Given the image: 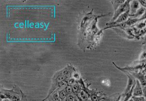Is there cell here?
<instances>
[{
	"label": "cell",
	"mask_w": 146,
	"mask_h": 101,
	"mask_svg": "<svg viewBox=\"0 0 146 101\" xmlns=\"http://www.w3.org/2000/svg\"><path fill=\"white\" fill-rule=\"evenodd\" d=\"M72 88H73V92L76 93L78 90V85L77 83H75L74 85L72 86Z\"/></svg>",
	"instance_id": "12"
},
{
	"label": "cell",
	"mask_w": 146,
	"mask_h": 101,
	"mask_svg": "<svg viewBox=\"0 0 146 101\" xmlns=\"http://www.w3.org/2000/svg\"><path fill=\"white\" fill-rule=\"evenodd\" d=\"M66 101H75V99L72 95H69L67 97Z\"/></svg>",
	"instance_id": "13"
},
{
	"label": "cell",
	"mask_w": 146,
	"mask_h": 101,
	"mask_svg": "<svg viewBox=\"0 0 146 101\" xmlns=\"http://www.w3.org/2000/svg\"><path fill=\"white\" fill-rule=\"evenodd\" d=\"M133 101V100L132 99V98H131V99H130L128 101Z\"/></svg>",
	"instance_id": "18"
},
{
	"label": "cell",
	"mask_w": 146,
	"mask_h": 101,
	"mask_svg": "<svg viewBox=\"0 0 146 101\" xmlns=\"http://www.w3.org/2000/svg\"><path fill=\"white\" fill-rule=\"evenodd\" d=\"M67 86H68V83L66 81H62L58 84V86H59V88L62 89L65 88L67 87Z\"/></svg>",
	"instance_id": "8"
},
{
	"label": "cell",
	"mask_w": 146,
	"mask_h": 101,
	"mask_svg": "<svg viewBox=\"0 0 146 101\" xmlns=\"http://www.w3.org/2000/svg\"><path fill=\"white\" fill-rule=\"evenodd\" d=\"M145 101H146V98H145Z\"/></svg>",
	"instance_id": "20"
},
{
	"label": "cell",
	"mask_w": 146,
	"mask_h": 101,
	"mask_svg": "<svg viewBox=\"0 0 146 101\" xmlns=\"http://www.w3.org/2000/svg\"><path fill=\"white\" fill-rule=\"evenodd\" d=\"M65 91L66 92L67 94H68L69 95L71 94L73 92V88L71 86H67V87L65 88Z\"/></svg>",
	"instance_id": "9"
},
{
	"label": "cell",
	"mask_w": 146,
	"mask_h": 101,
	"mask_svg": "<svg viewBox=\"0 0 146 101\" xmlns=\"http://www.w3.org/2000/svg\"><path fill=\"white\" fill-rule=\"evenodd\" d=\"M80 96H81V98H82L83 100H86V99H87V97L86 96V94L83 91H81Z\"/></svg>",
	"instance_id": "15"
},
{
	"label": "cell",
	"mask_w": 146,
	"mask_h": 101,
	"mask_svg": "<svg viewBox=\"0 0 146 101\" xmlns=\"http://www.w3.org/2000/svg\"><path fill=\"white\" fill-rule=\"evenodd\" d=\"M132 99L133 101H145V97L143 96H133L132 97Z\"/></svg>",
	"instance_id": "7"
},
{
	"label": "cell",
	"mask_w": 146,
	"mask_h": 101,
	"mask_svg": "<svg viewBox=\"0 0 146 101\" xmlns=\"http://www.w3.org/2000/svg\"><path fill=\"white\" fill-rule=\"evenodd\" d=\"M129 12V11H127V12L121 14V16L117 18V20L116 21V23H121V22H123L124 21H125L128 16Z\"/></svg>",
	"instance_id": "3"
},
{
	"label": "cell",
	"mask_w": 146,
	"mask_h": 101,
	"mask_svg": "<svg viewBox=\"0 0 146 101\" xmlns=\"http://www.w3.org/2000/svg\"><path fill=\"white\" fill-rule=\"evenodd\" d=\"M133 96H143L142 87L139 81L137 79L135 85L134 86L133 92Z\"/></svg>",
	"instance_id": "2"
},
{
	"label": "cell",
	"mask_w": 146,
	"mask_h": 101,
	"mask_svg": "<svg viewBox=\"0 0 146 101\" xmlns=\"http://www.w3.org/2000/svg\"><path fill=\"white\" fill-rule=\"evenodd\" d=\"M62 75L65 77L66 78H69L71 76V73L68 70H65L63 71Z\"/></svg>",
	"instance_id": "11"
},
{
	"label": "cell",
	"mask_w": 146,
	"mask_h": 101,
	"mask_svg": "<svg viewBox=\"0 0 146 101\" xmlns=\"http://www.w3.org/2000/svg\"><path fill=\"white\" fill-rule=\"evenodd\" d=\"M75 101H78L77 100H75Z\"/></svg>",
	"instance_id": "21"
},
{
	"label": "cell",
	"mask_w": 146,
	"mask_h": 101,
	"mask_svg": "<svg viewBox=\"0 0 146 101\" xmlns=\"http://www.w3.org/2000/svg\"><path fill=\"white\" fill-rule=\"evenodd\" d=\"M59 95L60 100L64 101L66 97L67 93L64 90H62L59 92Z\"/></svg>",
	"instance_id": "5"
},
{
	"label": "cell",
	"mask_w": 146,
	"mask_h": 101,
	"mask_svg": "<svg viewBox=\"0 0 146 101\" xmlns=\"http://www.w3.org/2000/svg\"><path fill=\"white\" fill-rule=\"evenodd\" d=\"M2 101H10V100L8 99H7V98H3Z\"/></svg>",
	"instance_id": "17"
},
{
	"label": "cell",
	"mask_w": 146,
	"mask_h": 101,
	"mask_svg": "<svg viewBox=\"0 0 146 101\" xmlns=\"http://www.w3.org/2000/svg\"><path fill=\"white\" fill-rule=\"evenodd\" d=\"M139 3L137 1H133L131 5V13L134 14L135 13L137 9H138Z\"/></svg>",
	"instance_id": "4"
},
{
	"label": "cell",
	"mask_w": 146,
	"mask_h": 101,
	"mask_svg": "<svg viewBox=\"0 0 146 101\" xmlns=\"http://www.w3.org/2000/svg\"><path fill=\"white\" fill-rule=\"evenodd\" d=\"M65 78H66V77H65L63 75H60V76H58L57 78L56 81L57 82L58 84H59V83H60V82H62V81H64V80L65 79Z\"/></svg>",
	"instance_id": "10"
},
{
	"label": "cell",
	"mask_w": 146,
	"mask_h": 101,
	"mask_svg": "<svg viewBox=\"0 0 146 101\" xmlns=\"http://www.w3.org/2000/svg\"><path fill=\"white\" fill-rule=\"evenodd\" d=\"M145 80H146V76H145Z\"/></svg>",
	"instance_id": "19"
},
{
	"label": "cell",
	"mask_w": 146,
	"mask_h": 101,
	"mask_svg": "<svg viewBox=\"0 0 146 101\" xmlns=\"http://www.w3.org/2000/svg\"><path fill=\"white\" fill-rule=\"evenodd\" d=\"M130 1H126L124 2L122 5L119 6V7L115 12V14L113 17V21L115 20V19L119 18L121 14L127 12V11H129L130 8Z\"/></svg>",
	"instance_id": "1"
},
{
	"label": "cell",
	"mask_w": 146,
	"mask_h": 101,
	"mask_svg": "<svg viewBox=\"0 0 146 101\" xmlns=\"http://www.w3.org/2000/svg\"><path fill=\"white\" fill-rule=\"evenodd\" d=\"M67 83H68V85H73L75 83V79H71L69 80Z\"/></svg>",
	"instance_id": "14"
},
{
	"label": "cell",
	"mask_w": 146,
	"mask_h": 101,
	"mask_svg": "<svg viewBox=\"0 0 146 101\" xmlns=\"http://www.w3.org/2000/svg\"><path fill=\"white\" fill-rule=\"evenodd\" d=\"M51 97H52V100L53 101H60L59 94H58L57 92H55L53 93Z\"/></svg>",
	"instance_id": "6"
},
{
	"label": "cell",
	"mask_w": 146,
	"mask_h": 101,
	"mask_svg": "<svg viewBox=\"0 0 146 101\" xmlns=\"http://www.w3.org/2000/svg\"><path fill=\"white\" fill-rule=\"evenodd\" d=\"M142 92H143V96L146 98V85L142 86Z\"/></svg>",
	"instance_id": "16"
}]
</instances>
